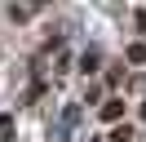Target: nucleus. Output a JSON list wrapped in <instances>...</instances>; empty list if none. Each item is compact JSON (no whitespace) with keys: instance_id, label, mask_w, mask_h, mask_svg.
<instances>
[{"instance_id":"1","label":"nucleus","mask_w":146,"mask_h":142,"mask_svg":"<svg viewBox=\"0 0 146 142\" xmlns=\"http://www.w3.org/2000/svg\"><path fill=\"white\" fill-rule=\"evenodd\" d=\"M119 115H124V107H119V102H106V107H102V120H119Z\"/></svg>"},{"instance_id":"2","label":"nucleus","mask_w":146,"mask_h":142,"mask_svg":"<svg viewBox=\"0 0 146 142\" xmlns=\"http://www.w3.org/2000/svg\"><path fill=\"white\" fill-rule=\"evenodd\" d=\"M128 58H133V62H146V44H133V49H128Z\"/></svg>"}]
</instances>
